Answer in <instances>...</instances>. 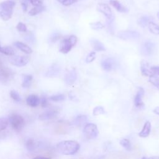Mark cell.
Masks as SVG:
<instances>
[{"label": "cell", "mask_w": 159, "mask_h": 159, "mask_svg": "<svg viewBox=\"0 0 159 159\" xmlns=\"http://www.w3.org/2000/svg\"><path fill=\"white\" fill-rule=\"evenodd\" d=\"M56 147L58 153L65 155H71L78 152L80 145L75 140H63L58 143Z\"/></svg>", "instance_id": "obj_1"}, {"label": "cell", "mask_w": 159, "mask_h": 159, "mask_svg": "<svg viewBox=\"0 0 159 159\" xmlns=\"http://www.w3.org/2000/svg\"><path fill=\"white\" fill-rule=\"evenodd\" d=\"M15 2L11 0H6L0 3V17L4 21L9 20L13 14Z\"/></svg>", "instance_id": "obj_2"}, {"label": "cell", "mask_w": 159, "mask_h": 159, "mask_svg": "<svg viewBox=\"0 0 159 159\" xmlns=\"http://www.w3.org/2000/svg\"><path fill=\"white\" fill-rule=\"evenodd\" d=\"M76 42L77 37L75 35H70L68 39H63L60 43V52L63 54L68 53L76 45Z\"/></svg>", "instance_id": "obj_3"}, {"label": "cell", "mask_w": 159, "mask_h": 159, "mask_svg": "<svg viewBox=\"0 0 159 159\" xmlns=\"http://www.w3.org/2000/svg\"><path fill=\"white\" fill-rule=\"evenodd\" d=\"M9 123L16 130H20L24 126L25 122L24 118L19 114H11L9 117Z\"/></svg>", "instance_id": "obj_4"}, {"label": "cell", "mask_w": 159, "mask_h": 159, "mask_svg": "<svg viewBox=\"0 0 159 159\" xmlns=\"http://www.w3.org/2000/svg\"><path fill=\"white\" fill-rule=\"evenodd\" d=\"M83 134L86 139H93L98 137L99 131L97 125L95 124H86L83 128Z\"/></svg>", "instance_id": "obj_5"}, {"label": "cell", "mask_w": 159, "mask_h": 159, "mask_svg": "<svg viewBox=\"0 0 159 159\" xmlns=\"http://www.w3.org/2000/svg\"><path fill=\"white\" fill-rule=\"evenodd\" d=\"M97 10L102 13L109 20H113L114 17L111 7L105 3H98L97 4Z\"/></svg>", "instance_id": "obj_6"}, {"label": "cell", "mask_w": 159, "mask_h": 159, "mask_svg": "<svg viewBox=\"0 0 159 159\" xmlns=\"http://www.w3.org/2000/svg\"><path fill=\"white\" fill-rule=\"evenodd\" d=\"M155 43L153 42L147 40L141 46V53L145 56L152 55L155 50Z\"/></svg>", "instance_id": "obj_7"}, {"label": "cell", "mask_w": 159, "mask_h": 159, "mask_svg": "<svg viewBox=\"0 0 159 159\" xmlns=\"http://www.w3.org/2000/svg\"><path fill=\"white\" fill-rule=\"evenodd\" d=\"M117 37L123 40H135L140 37V34L135 30H124L119 32Z\"/></svg>", "instance_id": "obj_8"}, {"label": "cell", "mask_w": 159, "mask_h": 159, "mask_svg": "<svg viewBox=\"0 0 159 159\" xmlns=\"http://www.w3.org/2000/svg\"><path fill=\"white\" fill-rule=\"evenodd\" d=\"M29 61V57L28 56L23 55V56H16L14 57H12L9 59L10 63L16 66H23L27 64Z\"/></svg>", "instance_id": "obj_9"}, {"label": "cell", "mask_w": 159, "mask_h": 159, "mask_svg": "<svg viewBox=\"0 0 159 159\" xmlns=\"http://www.w3.org/2000/svg\"><path fill=\"white\" fill-rule=\"evenodd\" d=\"M144 93H145V91L143 88L142 87H139L137 92V94L134 98V104L136 107L141 108L143 107L144 104L142 101V98L144 96Z\"/></svg>", "instance_id": "obj_10"}, {"label": "cell", "mask_w": 159, "mask_h": 159, "mask_svg": "<svg viewBox=\"0 0 159 159\" xmlns=\"http://www.w3.org/2000/svg\"><path fill=\"white\" fill-rule=\"evenodd\" d=\"M60 73V67L57 63L52 64L48 68L45 76L50 78H53L58 76Z\"/></svg>", "instance_id": "obj_11"}, {"label": "cell", "mask_w": 159, "mask_h": 159, "mask_svg": "<svg viewBox=\"0 0 159 159\" xmlns=\"http://www.w3.org/2000/svg\"><path fill=\"white\" fill-rule=\"evenodd\" d=\"M101 65L103 70L109 71L112 70L115 68L116 61L112 58H107L101 61Z\"/></svg>", "instance_id": "obj_12"}, {"label": "cell", "mask_w": 159, "mask_h": 159, "mask_svg": "<svg viewBox=\"0 0 159 159\" xmlns=\"http://www.w3.org/2000/svg\"><path fill=\"white\" fill-rule=\"evenodd\" d=\"M58 114V111L56 109H50L40 114L39 118L41 120H50L55 117Z\"/></svg>", "instance_id": "obj_13"}, {"label": "cell", "mask_w": 159, "mask_h": 159, "mask_svg": "<svg viewBox=\"0 0 159 159\" xmlns=\"http://www.w3.org/2000/svg\"><path fill=\"white\" fill-rule=\"evenodd\" d=\"M90 44L96 52H102L106 50V47L104 44L99 40L96 39H91L89 40Z\"/></svg>", "instance_id": "obj_14"}, {"label": "cell", "mask_w": 159, "mask_h": 159, "mask_svg": "<svg viewBox=\"0 0 159 159\" xmlns=\"http://www.w3.org/2000/svg\"><path fill=\"white\" fill-rule=\"evenodd\" d=\"M140 71H141V73L142 74V75H143L145 76L150 77V76L153 75V74L152 73V72L150 70V66H149V64L144 60L141 61Z\"/></svg>", "instance_id": "obj_15"}, {"label": "cell", "mask_w": 159, "mask_h": 159, "mask_svg": "<svg viewBox=\"0 0 159 159\" xmlns=\"http://www.w3.org/2000/svg\"><path fill=\"white\" fill-rule=\"evenodd\" d=\"M77 79V73L75 69L70 70L65 77V81L67 84L71 85L75 83Z\"/></svg>", "instance_id": "obj_16"}, {"label": "cell", "mask_w": 159, "mask_h": 159, "mask_svg": "<svg viewBox=\"0 0 159 159\" xmlns=\"http://www.w3.org/2000/svg\"><path fill=\"white\" fill-rule=\"evenodd\" d=\"M26 102L30 107H37L40 104V98L35 94H30L27 98Z\"/></svg>", "instance_id": "obj_17"}, {"label": "cell", "mask_w": 159, "mask_h": 159, "mask_svg": "<svg viewBox=\"0 0 159 159\" xmlns=\"http://www.w3.org/2000/svg\"><path fill=\"white\" fill-rule=\"evenodd\" d=\"M109 3L115 9L120 12H127L129 11L128 9L122 4L118 0H110Z\"/></svg>", "instance_id": "obj_18"}, {"label": "cell", "mask_w": 159, "mask_h": 159, "mask_svg": "<svg viewBox=\"0 0 159 159\" xmlns=\"http://www.w3.org/2000/svg\"><path fill=\"white\" fill-rule=\"evenodd\" d=\"M14 45L20 50H21L22 52H24L26 54H30L32 52V48L27 45V44L22 42H19V41H17L16 42Z\"/></svg>", "instance_id": "obj_19"}, {"label": "cell", "mask_w": 159, "mask_h": 159, "mask_svg": "<svg viewBox=\"0 0 159 159\" xmlns=\"http://www.w3.org/2000/svg\"><path fill=\"white\" fill-rule=\"evenodd\" d=\"M151 131V124L149 121L145 122L142 130L139 133V135L140 137L145 138L149 135Z\"/></svg>", "instance_id": "obj_20"}, {"label": "cell", "mask_w": 159, "mask_h": 159, "mask_svg": "<svg viewBox=\"0 0 159 159\" xmlns=\"http://www.w3.org/2000/svg\"><path fill=\"white\" fill-rule=\"evenodd\" d=\"M148 27L150 32L155 35L159 34V25L153 21H150L148 24Z\"/></svg>", "instance_id": "obj_21"}, {"label": "cell", "mask_w": 159, "mask_h": 159, "mask_svg": "<svg viewBox=\"0 0 159 159\" xmlns=\"http://www.w3.org/2000/svg\"><path fill=\"white\" fill-rule=\"evenodd\" d=\"M45 9V7L43 5H40V6H34V7H33L29 12V14L31 16H35L40 12H42V11H43Z\"/></svg>", "instance_id": "obj_22"}, {"label": "cell", "mask_w": 159, "mask_h": 159, "mask_svg": "<svg viewBox=\"0 0 159 159\" xmlns=\"http://www.w3.org/2000/svg\"><path fill=\"white\" fill-rule=\"evenodd\" d=\"M0 52L8 56H13L15 54L14 50L10 46H6L0 48Z\"/></svg>", "instance_id": "obj_23"}, {"label": "cell", "mask_w": 159, "mask_h": 159, "mask_svg": "<svg viewBox=\"0 0 159 159\" xmlns=\"http://www.w3.org/2000/svg\"><path fill=\"white\" fill-rule=\"evenodd\" d=\"M32 80V76L30 75H24L23 76L22 86L23 88H29Z\"/></svg>", "instance_id": "obj_24"}, {"label": "cell", "mask_w": 159, "mask_h": 159, "mask_svg": "<svg viewBox=\"0 0 159 159\" xmlns=\"http://www.w3.org/2000/svg\"><path fill=\"white\" fill-rule=\"evenodd\" d=\"M150 21V18L148 16H143L141 17L138 20V24L139 25L142 27H145L147 25H148L149 22Z\"/></svg>", "instance_id": "obj_25"}, {"label": "cell", "mask_w": 159, "mask_h": 159, "mask_svg": "<svg viewBox=\"0 0 159 159\" xmlns=\"http://www.w3.org/2000/svg\"><path fill=\"white\" fill-rule=\"evenodd\" d=\"M120 144L122 145L126 150L130 151L132 150V145L130 140L127 139H122L120 140Z\"/></svg>", "instance_id": "obj_26"}, {"label": "cell", "mask_w": 159, "mask_h": 159, "mask_svg": "<svg viewBox=\"0 0 159 159\" xmlns=\"http://www.w3.org/2000/svg\"><path fill=\"white\" fill-rule=\"evenodd\" d=\"M87 120V117L84 115L78 116L74 120V123L77 125H81L86 122Z\"/></svg>", "instance_id": "obj_27"}, {"label": "cell", "mask_w": 159, "mask_h": 159, "mask_svg": "<svg viewBox=\"0 0 159 159\" xmlns=\"http://www.w3.org/2000/svg\"><path fill=\"white\" fill-rule=\"evenodd\" d=\"M25 147L28 150L33 151L35 148V147H36V143H35V140L32 139H28L26 141Z\"/></svg>", "instance_id": "obj_28"}, {"label": "cell", "mask_w": 159, "mask_h": 159, "mask_svg": "<svg viewBox=\"0 0 159 159\" xmlns=\"http://www.w3.org/2000/svg\"><path fill=\"white\" fill-rule=\"evenodd\" d=\"M148 81L152 84H153L158 89H159V77L158 76L153 75L150 76Z\"/></svg>", "instance_id": "obj_29"}, {"label": "cell", "mask_w": 159, "mask_h": 159, "mask_svg": "<svg viewBox=\"0 0 159 159\" xmlns=\"http://www.w3.org/2000/svg\"><path fill=\"white\" fill-rule=\"evenodd\" d=\"M105 112H105L104 108L101 106H98L95 107L93 111V114L95 116H99L101 114H105Z\"/></svg>", "instance_id": "obj_30"}, {"label": "cell", "mask_w": 159, "mask_h": 159, "mask_svg": "<svg viewBox=\"0 0 159 159\" xmlns=\"http://www.w3.org/2000/svg\"><path fill=\"white\" fill-rule=\"evenodd\" d=\"M89 25L91 28L93 30H101L104 27V25L103 24H102L101 22H91L89 24Z\"/></svg>", "instance_id": "obj_31"}, {"label": "cell", "mask_w": 159, "mask_h": 159, "mask_svg": "<svg viewBox=\"0 0 159 159\" xmlns=\"http://www.w3.org/2000/svg\"><path fill=\"white\" fill-rule=\"evenodd\" d=\"M9 124V120L6 117H0V131L6 129Z\"/></svg>", "instance_id": "obj_32"}, {"label": "cell", "mask_w": 159, "mask_h": 159, "mask_svg": "<svg viewBox=\"0 0 159 159\" xmlns=\"http://www.w3.org/2000/svg\"><path fill=\"white\" fill-rule=\"evenodd\" d=\"M65 99V96L63 94H55L53 95L50 97V99L55 101V102H58V101H62Z\"/></svg>", "instance_id": "obj_33"}, {"label": "cell", "mask_w": 159, "mask_h": 159, "mask_svg": "<svg viewBox=\"0 0 159 159\" xmlns=\"http://www.w3.org/2000/svg\"><path fill=\"white\" fill-rule=\"evenodd\" d=\"M95 58H96V52H95V51H92L86 57V63H89L93 62L95 60Z\"/></svg>", "instance_id": "obj_34"}, {"label": "cell", "mask_w": 159, "mask_h": 159, "mask_svg": "<svg viewBox=\"0 0 159 159\" xmlns=\"http://www.w3.org/2000/svg\"><path fill=\"white\" fill-rule=\"evenodd\" d=\"M10 96L11 97L12 99H13L16 101H20V97L19 94L18 93L17 91L15 90H11L10 91Z\"/></svg>", "instance_id": "obj_35"}, {"label": "cell", "mask_w": 159, "mask_h": 159, "mask_svg": "<svg viewBox=\"0 0 159 159\" xmlns=\"http://www.w3.org/2000/svg\"><path fill=\"white\" fill-rule=\"evenodd\" d=\"M16 29L19 32H25L27 31V26L25 24L22 22H19L16 25Z\"/></svg>", "instance_id": "obj_36"}, {"label": "cell", "mask_w": 159, "mask_h": 159, "mask_svg": "<svg viewBox=\"0 0 159 159\" xmlns=\"http://www.w3.org/2000/svg\"><path fill=\"white\" fill-rule=\"evenodd\" d=\"M40 103L42 106V107H46L48 106V100L47 99L46 97L45 96H42L40 99Z\"/></svg>", "instance_id": "obj_37"}, {"label": "cell", "mask_w": 159, "mask_h": 159, "mask_svg": "<svg viewBox=\"0 0 159 159\" xmlns=\"http://www.w3.org/2000/svg\"><path fill=\"white\" fill-rule=\"evenodd\" d=\"M150 70L155 75H159V66H150Z\"/></svg>", "instance_id": "obj_38"}, {"label": "cell", "mask_w": 159, "mask_h": 159, "mask_svg": "<svg viewBox=\"0 0 159 159\" xmlns=\"http://www.w3.org/2000/svg\"><path fill=\"white\" fill-rule=\"evenodd\" d=\"M30 2L34 6H38L42 5L43 1L42 0H29Z\"/></svg>", "instance_id": "obj_39"}, {"label": "cell", "mask_w": 159, "mask_h": 159, "mask_svg": "<svg viewBox=\"0 0 159 159\" xmlns=\"http://www.w3.org/2000/svg\"><path fill=\"white\" fill-rule=\"evenodd\" d=\"M78 0H64L63 2H62V4L64 5V6H70L71 4H73V3H75V2H76Z\"/></svg>", "instance_id": "obj_40"}, {"label": "cell", "mask_w": 159, "mask_h": 159, "mask_svg": "<svg viewBox=\"0 0 159 159\" xmlns=\"http://www.w3.org/2000/svg\"><path fill=\"white\" fill-rule=\"evenodd\" d=\"M60 35L59 34H57V33L54 34L50 37V40L52 42H56L57 40H58L60 39Z\"/></svg>", "instance_id": "obj_41"}, {"label": "cell", "mask_w": 159, "mask_h": 159, "mask_svg": "<svg viewBox=\"0 0 159 159\" xmlns=\"http://www.w3.org/2000/svg\"><path fill=\"white\" fill-rule=\"evenodd\" d=\"M21 6H22V8L23 11H24V12L26 11V10H27V3H26V1L22 2H21Z\"/></svg>", "instance_id": "obj_42"}, {"label": "cell", "mask_w": 159, "mask_h": 159, "mask_svg": "<svg viewBox=\"0 0 159 159\" xmlns=\"http://www.w3.org/2000/svg\"><path fill=\"white\" fill-rule=\"evenodd\" d=\"M141 159H159V156H153V157H143Z\"/></svg>", "instance_id": "obj_43"}, {"label": "cell", "mask_w": 159, "mask_h": 159, "mask_svg": "<svg viewBox=\"0 0 159 159\" xmlns=\"http://www.w3.org/2000/svg\"><path fill=\"white\" fill-rule=\"evenodd\" d=\"M153 112L157 114V115H159V107H155L153 110Z\"/></svg>", "instance_id": "obj_44"}, {"label": "cell", "mask_w": 159, "mask_h": 159, "mask_svg": "<svg viewBox=\"0 0 159 159\" xmlns=\"http://www.w3.org/2000/svg\"><path fill=\"white\" fill-rule=\"evenodd\" d=\"M33 159H51L49 157H36Z\"/></svg>", "instance_id": "obj_45"}, {"label": "cell", "mask_w": 159, "mask_h": 159, "mask_svg": "<svg viewBox=\"0 0 159 159\" xmlns=\"http://www.w3.org/2000/svg\"><path fill=\"white\" fill-rule=\"evenodd\" d=\"M57 1H58L59 2H61V3H62V2L64 1V0H57Z\"/></svg>", "instance_id": "obj_46"}, {"label": "cell", "mask_w": 159, "mask_h": 159, "mask_svg": "<svg viewBox=\"0 0 159 159\" xmlns=\"http://www.w3.org/2000/svg\"><path fill=\"white\" fill-rule=\"evenodd\" d=\"M157 17H158V18L159 19V12H158V13H157Z\"/></svg>", "instance_id": "obj_47"}, {"label": "cell", "mask_w": 159, "mask_h": 159, "mask_svg": "<svg viewBox=\"0 0 159 159\" xmlns=\"http://www.w3.org/2000/svg\"><path fill=\"white\" fill-rule=\"evenodd\" d=\"M1 48V43H0V48Z\"/></svg>", "instance_id": "obj_48"}]
</instances>
